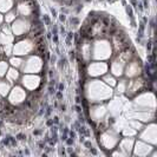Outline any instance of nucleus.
I'll return each mask as SVG.
<instances>
[{
  "mask_svg": "<svg viewBox=\"0 0 157 157\" xmlns=\"http://www.w3.org/2000/svg\"><path fill=\"white\" fill-rule=\"evenodd\" d=\"M112 96L111 86L101 80H91L86 85V97L90 102L99 103L110 99Z\"/></svg>",
  "mask_w": 157,
  "mask_h": 157,
  "instance_id": "obj_1",
  "label": "nucleus"
},
{
  "mask_svg": "<svg viewBox=\"0 0 157 157\" xmlns=\"http://www.w3.org/2000/svg\"><path fill=\"white\" fill-rule=\"evenodd\" d=\"M112 55V47L108 40H97L94 45L92 57L97 60L109 59Z\"/></svg>",
  "mask_w": 157,
  "mask_h": 157,
  "instance_id": "obj_2",
  "label": "nucleus"
},
{
  "mask_svg": "<svg viewBox=\"0 0 157 157\" xmlns=\"http://www.w3.org/2000/svg\"><path fill=\"white\" fill-rule=\"evenodd\" d=\"M21 67L24 73H38L43 67V60L38 56H31L26 62H23Z\"/></svg>",
  "mask_w": 157,
  "mask_h": 157,
  "instance_id": "obj_3",
  "label": "nucleus"
},
{
  "mask_svg": "<svg viewBox=\"0 0 157 157\" xmlns=\"http://www.w3.org/2000/svg\"><path fill=\"white\" fill-rule=\"evenodd\" d=\"M33 48H34L33 41L30 39H25L18 41L16 45L13 46L12 52H13L14 56H25V55H29Z\"/></svg>",
  "mask_w": 157,
  "mask_h": 157,
  "instance_id": "obj_4",
  "label": "nucleus"
},
{
  "mask_svg": "<svg viewBox=\"0 0 157 157\" xmlns=\"http://www.w3.org/2000/svg\"><path fill=\"white\" fill-rule=\"evenodd\" d=\"M26 99V92L21 86H14L10 91L8 102L13 105H19Z\"/></svg>",
  "mask_w": 157,
  "mask_h": 157,
  "instance_id": "obj_5",
  "label": "nucleus"
},
{
  "mask_svg": "<svg viewBox=\"0 0 157 157\" xmlns=\"http://www.w3.org/2000/svg\"><path fill=\"white\" fill-rule=\"evenodd\" d=\"M109 66L106 63H103V62H94L91 63L87 67V73L89 76L91 77H99L105 75V72L108 71Z\"/></svg>",
  "mask_w": 157,
  "mask_h": 157,
  "instance_id": "obj_6",
  "label": "nucleus"
},
{
  "mask_svg": "<svg viewBox=\"0 0 157 157\" xmlns=\"http://www.w3.org/2000/svg\"><path fill=\"white\" fill-rule=\"evenodd\" d=\"M118 143V136L113 131H105L104 134L101 136V144L105 149H112L115 148V145Z\"/></svg>",
  "mask_w": 157,
  "mask_h": 157,
  "instance_id": "obj_7",
  "label": "nucleus"
},
{
  "mask_svg": "<svg viewBox=\"0 0 157 157\" xmlns=\"http://www.w3.org/2000/svg\"><path fill=\"white\" fill-rule=\"evenodd\" d=\"M135 103L140 106H145V108H155L156 102H155V96L151 92H145V94H140L138 97L135 98Z\"/></svg>",
  "mask_w": 157,
  "mask_h": 157,
  "instance_id": "obj_8",
  "label": "nucleus"
},
{
  "mask_svg": "<svg viewBox=\"0 0 157 157\" xmlns=\"http://www.w3.org/2000/svg\"><path fill=\"white\" fill-rule=\"evenodd\" d=\"M21 84L24 85L25 89L30 90V91H34L40 84V77L37 75H25L21 78Z\"/></svg>",
  "mask_w": 157,
  "mask_h": 157,
  "instance_id": "obj_9",
  "label": "nucleus"
},
{
  "mask_svg": "<svg viewBox=\"0 0 157 157\" xmlns=\"http://www.w3.org/2000/svg\"><path fill=\"white\" fill-rule=\"evenodd\" d=\"M30 27L31 26H30V23L27 20H25V19H17V20L13 21V25H12L11 30H12L14 36H23L24 33H26L30 30Z\"/></svg>",
  "mask_w": 157,
  "mask_h": 157,
  "instance_id": "obj_10",
  "label": "nucleus"
},
{
  "mask_svg": "<svg viewBox=\"0 0 157 157\" xmlns=\"http://www.w3.org/2000/svg\"><path fill=\"white\" fill-rule=\"evenodd\" d=\"M142 141L148 142L150 144H156L157 143V131H156V125L155 124H151L149 125L141 135Z\"/></svg>",
  "mask_w": 157,
  "mask_h": 157,
  "instance_id": "obj_11",
  "label": "nucleus"
},
{
  "mask_svg": "<svg viewBox=\"0 0 157 157\" xmlns=\"http://www.w3.org/2000/svg\"><path fill=\"white\" fill-rule=\"evenodd\" d=\"M135 147L132 148L134 149V152L136 156H148L150 152L154 150V148L149 145L148 143H144L142 141H138L134 143Z\"/></svg>",
  "mask_w": 157,
  "mask_h": 157,
  "instance_id": "obj_12",
  "label": "nucleus"
},
{
  "mask_svg": "<svg viewBox=\"0 0 157 157\" xmlns=\"http://www.w3.org/2000/svg\"><path fill=\"white\" fill-rule=\"evenodd\" d=\"M144 85V80L143 79H135V80H131L128 85H126L125 91L128 92L129 96H132L136 92H138L142 87Z\"/></svg>",
  "mask_w": 157,
  "mask_h": 157,
  "instance_id": "obj_13",
  "label": "nucleus"
},
{
  "mask_svg": "<svg viewBox=\"0 0 157 157\" xmlns=\"http://www.w3.org/2000/svg\"><path fill=\"white\" fill-rule=\"evenodd\" d=\"M141 66H140V64L136 63V62H131V63L128 64V66H126L125 69V75L126 77H129V78H132V77H137L140 73H141Z\"/></svg>",
  "mask_w": 157,
  "mask_h": 157,
  "instance_id": "obj_14",
  "label": "nucleus"
},
{
  "mask_svg": "<svg viewBox=\"0 0 157 157\" xmlns=\"http://www.w3.org/2000/svg\"><path fill=\"white\" fill-rule=\"evenodd\" d=\"M128 116L134 117L137 121H142V122H149L151 119H154V112H148V111H140V112H131L128 113Z\"/></svg>",
  "mask_w": 157,
  "mask_h": 157,
  "instance_id": "obj_15",
  "label": "nucleus"
},
{
  "mask_svg": "<svg viewBox=\"0 0 157 157\" xmlns=\"http://www.w3.org/2000/svg\"><path fill=\"white\" fill-rule=\"evenodd\" d=\"M124 66H125V63H123L121 59L116 58V59L113 60V63L111 64V72H112V75H113L115 77L122 76L123 72H124Z\"/></svg>",
  "mask_w": 157,
  "mask_h": 157,
  "instance_id": "obj_16",
  "label": "nucleus"
},
{
  "mask_svg": "<svg viewBox=\"0 0 157 157\" xmlns=\"http://www.w3.org/2000/svg\"><path fill=\"white\" fill-rule=\"evenodd\" d=\"M32 11H33V8L27 1H23L18 5V13L24 17H29L32 13Z\"/></svg>",
  "mask_w": 157,
  "mask_h": 157,
  "instance_id": "obj_17",
  "label": "nucleus"
},
{
  "mask_svg": "<svg viewBox=\"0 0 157 157\" xmlns=\"http://www.w3.org/2000/svg\"><path fill=\"white\" fill-rule=\"evenodd\" d=\"M105 112H106V108L104 105H98V106H96V108L92 109L91 116H92V118H94V121H99L105 115Z\"/></svg>",
  "mask_w": 157,
  "mask_h": 157,
  "instance_id": "obj_18",
  "label": "nucleus"
},
{
  "mask_svg": "<svg viewBox=\"0 0 157 157\" xmlns=\"http://www.w3.org/2000/svg\"><path fill=\"white\" fill-rule=\"evenodd\" d=\"M134 140H131V138H125V140H123V141L121 142V144H119V148L122 151H124L125 154H130L131 152V150L134 148Z\"/></svg>",
  "mask_w": 157,
  "mask_h": 157,
  "instance_id": "obj_19",
  "label": "nucleus"
},
{
  "mask_svg": "<svg viewBox=\"0 0 157 157\" xmlns=\"http://www.w3.org/2000/svg\"><path fill=\"white\" fill-rule=\"evenodd\" d=\"M113 46L116 50H122L123 47L126 46L125 44V36H123V34H116L115 37H113Z\"/></svg>",
  "mask_w": 157,
  "mask_h": 157,
  "instance_id": "obj_20",
  "label": "nucleus"
},
{
  "mask_svg": "<svg viewBox=\"0 0 157 157\" xmlns=\"http://www.w3.org/2000/svg\"><path fill=\"white\" fill-rule=\"evenodd\" d=\"M6 78L10 83H13V82H16L17 79L19 78V72L17 71L16 67H11V69H8L7 72H6Z\"/></svg>",
  "mask_w": 157,
  "mask_h": 157,
  "instance_id": "obj_21",
  "label": "nucleus"
},
{
  "mask_svg": "<svg viewBox=\"0 0 157 157\" xmlns=\"http://www.w3.org/2000/svg\"><path fill=\"white\" fill-rule=\"evenodd\" d=\"M13 7V0H0V12H8Z\"/></svg>",
  "mask_w": 157,
  "mask_h": 157,
  "instance_id": "obj_22",
  "label": "nucleus"
},
{
  "mask_svg": "<svg viewBox=\"0 0 157 157\" xmlns=\"http://www.w3.org/2000/svg\"><path fill=\"white\" fill-rule=\"evenodd\" d=\"M11 91V86L6 82H0V96L1 97H6Z\"/></svg>",
  "mask_w": 157,
  "mask_h": 157,
  "instance_id": "obj_23",
  "label": "nucleus"
},
{
  "mask_svg": "<svg viewBox=\"0 0 157 157\" xmlns=\"http://www.w3.org/2000/svg\"><path fill=\"white\" fill-rule=\"evenodd\" d=\"M103 80H104L105 84H108L109 86H115V85L117 84V80H116V78H115L113 75H105L104 78H103Z\"/></svg>",
  "mask_w": 157,
  "mask_h": 157,
  "instance_id": "obj_24",
  "label": "nucleus"
},
{
  "mask_svg": "<svg viewBox=\"0 0 157 157\" xmlns=\"http://www.w3.org/2000/svg\"><path fill=\"white\" fill-rule=\"evenodd\" d=\"M23 59L21 58H19V56H16V57H12L11 59H10V63H11V65L13 66V67H20L21 65H23Z\"/></svg>",
  "mask_w": 157,
  "mask_h": 157,
  "instance_id": "obj_25",
  "label": "nucleus"
},
{
  "mask_svg": "<svg viewBox=\"0 0 157 157\" xmlns=\"http://www.w3.org/2000/svg\"><path fill=\"white\" fill-rule=\"evenodd\" d=\"M16 17H17L16 12L8 11V12H6V16H5V21H6V23H12V21L16 20Z\"/></svg>",
  "mask_w": 157,
  "mask_h": 157,
  "instance_id": "obj_26",
  "label": "nucleus"
},
{
  "mask_svg": "<svg viewBox=\"0 0 157 157\" xmlns=\"http://www.w3.org/2000/svg\"><path fill=\"white\" fill-rule=\"evenodd\" d=\"M8 70V64L6 62H0V78H2Z\"/></svg>",
  "mask_w": 157,
  "mask_h": 157,
  "instance_id": "obj_27",
  "label": "nucleus"
},
{
  "mask_svg": "<svg viewBox=\"0 0 157 157\" xmlns=\"http://www.w3.org/2000/svg\"><path fill=\"white\" fill-rule=\"evenodd\" d=\"M83 56L85 59H89L91 57V46L90 45H84L83 46Z\"/></svg>",
  "mask_w": 157,
  "mask_h": 157,
  "instance_id": "obj_28",
  "label": "nucleus"
},
{
  "mask_svg": "<svg viewBox=\"0 0 157 157\" xmlns=\"http://www.w3.org/2000/svg\"><path fill=\"white\" fill-rule=\"evenodd\" d=\"M126 89V82L125 80H122L119 82V84L117 85V92L118 94H123Z\"/></svg>",
  "mask_w": 157,
  "mask_h": 157,
  "instance_id": "obj_29",
  "label": "nucleus"
},
{
  "mask_svg": "<svg viewBox=\"0 0 157 157\" xmlns=\"http://www.w3.org/2000/svg\"><path fill=\"white\" fill-rule=\"evenodd\" d=\"M124 135L125 136H134V135H136V130H132V129H125L124 130Z\"/></svg>",
  "mask_w": 157,
  "mask_h": 157,
  "instance_id": "obj_30",
  "label": "nucleus"
},
{
  "mask_svg": "<svg viewBox=\"0 0 157 157\" xmlns=\"http://www.w3.org/2000/svg\"><path fill=\"white\" fill-rule=\"evenodd\" d=\"M131 125L134 126V128H136L137 130H141V128H142V124L138 123L137 121H132V122H131Z\"/></svg>",
  "mask_w": 157,
  "mask_h": 157,
  "instance_id": "obj_31",
  "label": "nucleus"
},
{
  "mask_svg": "<svg viewBox=\"0 0 157 157\" xmlns=\"http://www.w3.org/2000/svg\"><path fill=\"white\" fill-rule=\"evenodd\" d=\"M4 21V17L1 16V13H0V25H1V23Z\"/></svg>",
  "mask_w": 157,
  "mask_h": 157,
  "instance_id": "obj_32",
  "label": "nucleus"
}]
</instances>
